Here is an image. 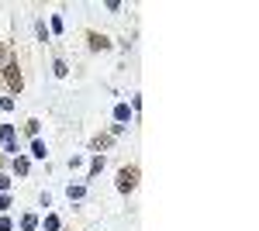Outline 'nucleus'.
<instances>
[{
	"label": "nucleus",
	"mask_w": 259,
	"mask_h": 231,
	"mask_svg": "<svg viewBox=\"0 0 259 231\" xmlns=\"http://www.w3.org/2000/svg\"><path fill=\"white\" fill-rule=\"evenodd\" d=\"M118 190H121V193L135 190V169H121V176H118Z\"/></svg>",
	"instance_id": "obj_1"
},
{
	"label": "nucleus",
	"mask_w": 259,
	"mask_h": 231,
	"mask_svg": "<svg viewBox=\"0 0 259 231\" xmlns=\"http://www.w3.org/2000/svg\"><path fill=\"white\" fill-rule=\"evenodd\" d=\"M4 69H7V79H11V86H14V90H21V73H14V66H11V62H7Z\"/></svg>",
	"instance_id": "obj_2"
},
{
	"label": "nucleus",
	"mask_w": 259,
	"mask_h": 231,
	"mask_svg": "<svg viewBox=\"0 0 259 231\" xmlns=\"http://www.w3.org/2000/svg\"><path fill=\"white\" fill-rule=\"evenodd\" d=\"M21 228H24V231H35V228H38V217H35V214H24V217H21Z\"/></svg>",
	"instance_id": "obj_3"
},
{
	"label": "nucleus",
	"mask_w": 259,
	"mask_h": 231,
	"mask_svg": "<svg viewBox=\"0 0 259 231\" xmlns=\"http://www.w3.org/2000/svg\"><path fill=\"white\" fill-rule=\"evenodd\" d=\"M0 142H4V145H14V128H11V124L0 128Z\"/></svg>",
	"instance_id": "obj_4"
},
{
	"label": "nucleus",
	"mask_w": 259,
	"mask_h": 231,
	"mask_svg": "<svg viewBox=\"0 0 259 231\" xmlns=\"http://www.w3.org/2000/svg\"><path fill=\"white\" fill-rule=\"evenodd\" d=\"M83 193L87 190H83L80 183H76V187H66V197H69V200H83Z\"/></svg>",
	"instance_id": "obj_5"
},
{
	"label": "nucleus",
	"mask_w": 259,
	"mask_h": 231,
	"mask_svg": "<svg viewBox=\"0 0 259 231\" xmlns=\"http://www.w3.org/2000/svg\"><path fill=\"white\" fill-rule=\"evenodd\" d=\"M114 117H118V121H128V117H132L128 104H118V107H114Z\"/></svg>",
	"instance_id": "obj_6"
},
{
	"label": "nucleus",
	"mask_w": 259,
	"mask_h": 231,
	"mask_svg": "<svg viewBox=\"0 0 259 231\" xmlns=\"http://www.w3.org/2000/svg\"><path fill=\"white\" fill-rule=\"evenodd\" d=\"M31 155H35V159H45V142H35V145H31Z\"/></svg>",
	"instance_id": "obj_7"
},
{
	"label": "nucleus",
	"mask_w": 259,
	"mask_h": 231,
	"mask_svg": "<svg viewBox=\"0 0 259 231\" xmlns=\"http://www.w3.org/2000/svg\"><path fill=\"white\" fill-rule=\"evenodd\" d=\"M90 49H107V38H100V35H90Z\"/></svg>",
	"instance_id": "obj_8"
},
{
	"label": "nucleus",
	"mask_w": 259,
	"mask_h": 231,
	"mask_svg": "<svg viewBox=\"0 0 259 231\" xmlns=\"http://www.w3.org/2000/svg\"><path fill=\"white\" fill-rule=\"evenodd\" d=\"M45 228H49V231H59V217H56V214H49V217H45Z\"/></svg>",
	"instance_id": "obj_9"
},
{
	"label": "nucleus",
	"mask_w": 259,
	"mask_h": 231,
	"mask_svg": "<svg viewBox=\"0 0 259 231\" xmlns=\"http://www.w3.org/2000/svg\"><path fill=\"white\" fill-rule=\"evenodd\" d=\"M14 169L24 176V173H28V159H14Z\"/></svg>",
	"instance_id": "obj_10"
},
{
	"label": "nucleus",
	"mask_w": 259,
	"mask_h": 231,
	"mask_svg": "<svg viewBox=\"0 0 259 231\" xmlns=\"http://www.w3.org/2000/svg\"><path fill=\"white\" fill-rule=\"evenodd\" d=\"M100 169H104V159H94V162H90V176H97Z\"/></svg>",
	"instance_id": "obj_11"
},
{
	"label": "nucleus",
	"mask_w": 259,
	"mask_h": 231,
	"mask_svg": "<svg viewBox=\"0 0 259 231\" xmlns=\"http://www.w3.org/2000/svg\"><path fill=\"white\" fill-rule=\"evenodd\" d=\"M0 111H14V100L11 97H0Z\"/></svg>",
	"instance_id": "obj_12"
},
{
	"label": "nucleus",
	"mask_w": 259,
	"mask_h": 231,
	"mask_svg": "<svg viewBox=\"0 0 259 231\" xmlns=\"http://www.w3.org/2000/svg\"><path fill=\"white\" fill-rule=\"evenodd\" d=\"M7 207H11V197H7V193H0V214L7 211Z\"/></svg>",
	"instance_id": "obj_13"
},
{
	"label": "nucleus",
	"mask_w": 259,
	"mask_h": 231,
	"mask_svg": "<svg viewBox=\"0 0 259 231\" xmlns=\"http://www.w3.org/2000/svg\"><path fill=\"white\" fill-rule=\"evenodd\" d=\"M11 190V176H0V193H7Z\"/></svg>",
	"instance_id": "obj_14"
},
{
	"label": "nucleus",
	"mask_w": 259,
	"mask_h": 231,
	"mask_svg": "<svg viewBox=\"0 0 259 231\" xmlns=\"http://www.w3.org/2000/svg\"><path fill=\"white\" fill-rule=\"evenodd\" d=\"M0 231H11V221L7 217H0Z\"/></svg>",
	"instance_id": "obj_15"
},
{
	"label": "nucleus",
	"mask_w": 259,
	"mask_h": 231,
	"mask_svg": "<svg viewBox=\"0 0 259 231\" xmlns=\"http://www.w3.org/2000/svg\"><path fill=\"white\" fill-rule=\"evenodd\" d=\"M0 62H4V49H0Z\"/></svg>",
	"instance_id": "obj_16"
}]
</instances>
